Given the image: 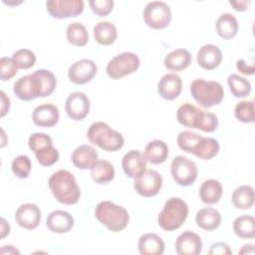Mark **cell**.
<instances>
[{"label": "cell", "instance_id": "cell-1", "mask_svg": "<svg viewBox=\"0 0 255 255\" xmlns=\"http://www.w3.org/2000/svg\"><path fill=\"white\" fill-rule=\"evenodd\" d=\"M56 85V77L51 71L39 69L30 75L19 78L14 83L13 92L20 100L28 102L50 96Z\"/></svg>", "mask_w": 255, "mask_h": 255}, {"label": "cell", "instance_id": "cell-2", "mask_svg": "<svg viewBox=\"0 0 255 255\" xmlns=\"http://www.w3.org/2000/svg\"><path fill=\"white\" fill-rule=\"evenodd\" d=\"M48 184L53 196L62 204H76L81 197V190L76 178L67 169H59L54 172L50 176Z\"/></svg>", "mask_w": 255, "mask_h": 255}, {"label": "cell", "instance_id": "cell-3", "mask_svg": "<svg viewBox=\"0 0 255 255\" xmlns=\"http://www.w3.org/2000/svg\"><path fill=\"white\" fill-rule=\"evenodd\" d=\"M96 218L109 230L119 232L124 230L129 221L128 210L112 201L105 200L97 204L95 208Z\"/></svg>", "mask_w": 255, "mask_h": 255}, {"label": "cell", "instance_id": "cell-4", "mask_svg": "<svg viewBox=\"0 0 255 255\" xmlns=\"http://www.w3.org/2000/svg\"><path fill=\"white\" fill-rule=\"evenodd\" d=\"M87 137L90 142L106 151H117L121 149L125 143L122 133L113 129L104 122L93 123L88 128Z\"/></svg>", "mask_w": 255, "mask_h": 255}, {"label": "cell", "instance_id": "cell-5", "mask_svg": "<svg viewBox=\"0 0 255 255\" xmlns=\"http://www.w3.org/2000/svg\"><path fill=\"white\" fill-rule=\"evenodd\" d=\"M188 216V206L179 197L168 198L157 217L158 225L165 231L178 229Z\"/></svg>", "mask_w": 255, "mask_h": 255}, {"label": "cell", "instance_id": "cell-6", "mask_svg": "<svg viewBox=\"0 0 255 255\" xmlns=\"http://www.w3.org/2000/svg\"><path fill=\"white\" fill-rule=\"evenodd\" d=\"M190 93L194 101L203 108L219 105L224 97V90L218 82L203 79L193 80L190 85Z\"/></svg>", "mask_w": 255, "mask_h": 255}, {"label": "cell", "instance_id": "cell-7", "mask_svg": "<svg viewBox=\"0 0 255 255\" xmlns=\"http://www.w3.org/2000/svg\"><path fill=\"white\" fill-rule=\"evenodd\" d=\"M140 65L139 58L131 52H123L109 61L107 74L112 79H121L135 72Z\"/></svg>", "mask_w": 255, "mask_h": 255}, {"label": "cell", "instance_id": "cell-8", "mask_svg": "<svg viewBox=\"0 0 255 255\" xmlns=\"http://www.w3.org/2000/svg\"><path fill=\"white\" fill-rule=\"evenodd\" d=\"M170 172L178 185L189 186L196 180L198 169L193 160L183 155H177L170 163Z\"/></svg>", "mask_w": 255, "mask_h": 255}, {"label": "cell", "instance_id": "cell-9", "mask_svg": "<svg viewBox=\"0 0 255 255\" xmlns=\"http://www.w3.org/2000/svg\"><path fill=\"white\" fill-rule=\"evenodd\" d=\"M143 20L152 29H163L171 21V9L163 1L148 2L143 9Z\"/></svg>", "mask_w": 255, "mask_h": 255}, {"label": "cell", "instance_id": "cell-10", "mask_svg": "<svg viewBox=\"0 0 255 255\" xmlns=\"http://www.w3.org/2000/svg\"><path fill=\"white\" fill-rule=\"evenodd\" d=\"M162 186V177L154 169H145L139 176L134 178L133 187L143 197L156 195Z\"/></svg>", "mask_w": 255, "mask_h": 255}, {"label": "cell", "instance_id": "cell-11", "mask_svg": "<svg viewBox=\"0 0 255 255\" xmlns=\"http://www.w3.org/2000/svg\"><path fill=\"white\" fill-rule=\"evenodd\" d=\"M48 13L56 19L77 17L84 11L83 0H48L46 2Z\"/></svg>", "mask_w": 255, "mask_h": 255}, {"label": "cell", "instance_id": "cell-12", "mask_svg": "<svg viewBox=\"0 0 255 255\" xmlns=\"http://www.w3.org/2000/svg\"><path fill=\"white\" fill-rule=\"evenodd\" d=\"M97 71L98 67L93 60L82 59L70 66L68 70V78L74 84L84 85L96 76Z\"/></svg>", "mask_w": 255, "mask_h": 255}, {"label": "cell", "instance_id": "cell-13", "mask_svg": "<svg viewBox=\"0 0 255 255\" xmlns=\"http://www.w3.org/2000/svg\"><path fill=\"white\" fill-rule=\"evenodd\" d=\"M90 100L82 92L70 94L65 103V110L68 117L74 121L84 120L90 112Z\"/></svg>", "mask_w": 255, "mask_h": 255}, {"label": "cell", "instance_id": "cell-14", "mask_svg": "<svg viewBox=\"0 0 255 255\" xmlns=\"http://www.w3.org/2000/svg\"><path fill=\"white\" fill-rule=\"evenodd\" d=\"M42 212L34 203L21 204L15 212V220L17 224L25 229L32 230L38 227L41 221Z\"/></svg>", "mask_w": 255, "mask_h": 255}, {"label": "cell", "instance_id": "cell-15", "mask_svg": "<svg viewBox=\"0 0 255 255\" xmlns=\"http://www.w3.org/2000/svg\"><path fill=\"white\" fill-rule=\"evenodd\" d=\"M146 164L147 160L145 155L138 149H130L122 159L124 172L133 179L139 176L146 169Z\"/></svg>", "mask_w": 255, "mask_h": 255}, {"label": "cell", "instance_id": "cell-16", "mask_svg": "<svg viewBox=\"0 0 255 255\" xmlns=\"http://www.w3.org/2000/svg\"><path fill=\"white\" fill-rule=\"evenodd\" d=\"M174 246L178 255H197L202 250V241L195 232L185 231L177 236Z\"/></svg>", "mask_w": 255, "mask_h": 255}, {"label": "cell", "instance_id": "cell-17", "mask_svg": "<svg viewBox=\"0 0 255 255\" xmlns=\"http://www.w3.org/2000/svg\"><path fill=\"white\" fill-rule=\"evenodd\" d=\"M60 118L58 108L53 104H42L36 107L32 113L33 123L42 128L54 127Z\"/></svg>", "mask_w": 255, "mask_h": 255}, {"label": "cell", "instance_id": "cell-18", "mask_svg": "<svg viewBox=\"0 0 255 255\" xmlns=\"http://www.w3.org/2000/svg\"><path fill=\"white\" fill-rule=\"evenodd\" d=\"M182 90L181 78L173 73L165 74L161 77L157 84V92L159 96L167 101L176 99Z\"/></svg>", "mask_w": 255, "mask_h": 255}, {"label": "cell", "instance_id": "cell-19", "mask_svg": "<svg viewBox=\"0 0 255 255\" xmlns=\"http://www.w3.org/2000/svg\"><path fill=\"white\" fill-rule=\"evenodd\" d=\"M196 60L202 69L213 70L221 64L222 52L216 45L205 44L199 48Z\"/></svg>", "mask_w": 255, "mask_h": 255}, {"label": "cell", "instance_id": "cell-20", "mask_svg": "<svg viewBox=\"0 0 255 255\" xmlns=\"http://www.w3.org/2000/svg\"><path fill=\"white\" fill-rule=\"evenodd\" d=\"M74 223V217L64 210L52 211L46 220L48 229L54 233H67L73 228Z\"/></svg>", "mask_w": 255, "mask_h": 255}, {"label": "cell", "instance_id": "cell-21", "mask_svg": "<svg viewBox=\"0 0 255 255\" xmlns=\"http://www.w3.org/2000/svg\"><path fill=\"white\" fill-rule=\"evenodd\" d=\"M71 160L73 164L80 169H91L98 160V152L93 146L82 144L73 150Z\"/></svg>", "mask_w": 255, "mask_h": 255}, {"label": "cell", "instance_id": "cell-22", "mask_svg": "<svg viewBox=\"0 0 255 255\" xmlns=\"http://www.w3.org/2000/svg\"><path fill=\"white\" fill-rule=\"evenodd\" d=\"M137 247L141 255H162L164 253V242L155 233L141 235L138 239Z\"/></svg>", "mask_w": 255, "mask_h": 255}, {"label": "cell", "instance_id": "cell-23", "mask_svg": "<svg viewBox=\"0 0 255 255\" xmlns=\"http://www.w3.org/2000/svg\"><path fill=\"white\" fill-rule=\"evenodd\" d=\"M192 61L191 54L185 49H176L168 53L163 60L164 67L170 71H182L186 69Z\"/></svg>", "mask_w": 255, "mask_h": 255}, {"label": "cell", "instance_id": "cell-24", "mask_svg": "<svg viewBox=\"0 0 255 255\" xmlns=\"http://www.w3.org/2000/svg\"><path fill=\"white\" fill-rule=\"evenodd\" d=\"M223 188L222 184L217 179H206L204 180L199 188V197L203 203L215 204L222 196Z\"/></svg>", "mask_w": 255, "mask_h": 255}, {"label": "cell", "instance_id": "cell-25", "mask_svg": "<svg viewBox=\"0 0 255 255\" xmlns=\"http://www.w3.org/2000/svg\"><path fill=\"white\" fill-rule=\"evenodd\" d=\"M197 226L206 231H212L220 226L221 214L211 207H204L197 211L195 216Z\"/></svg>", "mask_w": 255, "mask_h": 255}, {"label": "cell", "instance_id": "cell-26", "mask_svg": "<svg viewBox=\"0 0 255 255\" xmlns=\"http://www.w3.org/2000/svg\"><path fill=\"white\" fill-rule=\"evenodd\" d=\"M215 26L217 34L225 40L235 37L239 28L236 17L231 13L220 14L216 20Z\"/></svg>", "mask_w": 255, "mask_h": 255}, {"label": "cell", "instance_id": "cell-27", "mask_svg": "<svg viewBox=\"0 0 255 255\" xmlns=\"http://www.w3.org/2000/svg\"><path fill=\"white\" fill-rule=\"evenodd\" d=\"M93 33L96 42L103 46L112 45L115 43L118 36V30L111 21H101L97 23Z\"/></svg>", "mask_w": 255, "mask_h": 255}, {"label": "cell", "instance_id": "cell-28", "mask_svg": "<svg viewBox=\"0 0 255 255\" xmlns=\"http://www.w3.org/2000/svg\"><path fill=\"white\" fill-rule=\"evenodd\" d=\"M91 176L99 184L109 183L115 177V167L106 159H98L91 167Z\"/></svg>", "mask_w": 255, "mask_h": 255}, {"label": "cell", "instance_id": "cell-29", "mask_svg": "<svg viewBox=\"0 0 255 255\" xmlns=\"http://www.w3.org/2000/svg\"><path fill=\"white\" fill-rule=\"evenodd\" d=\"M146 160L152 164H159L165 161L168 156L167 144L160 139L149 141L144 148Z\"/></svg>", "mask_w": 255, "mask_h": 255}, {"label": "cell", "instance_id": "cell-30", "mask_svg": "<svg viewBox=\"0 0 255 255\" xmlns=\"http://www.w3.org/2000/svg\"><path fill=\"white\" fill-rule=\"evenodd\" d=\"M231 201L238 209H249L254 204V189L250 185H240L232 193Z\"/></svg>", "mask_w": 255, "mask_h": 255}, {"label": "cell", "instance_id": "cell-31", "mask_svg": "<svg viewBox=\"0 0 255 255\" xmlns=\"http://www.w3.org/2000/svg\"><path fill=\"white\" fill-rule=\"evenodd\" d=\"M219 148L220 145L217 139L202 136L194 147L192 153L201 159H211L218 153Z\"/></svg>", "mask_w": 255, "mask_h": 255}, {"label": "cell", "instance_id": "cell-32", "mask_svg": "<svg viewBox=\"0 0 255 255\" xmlns=\"http://www.w3.org/2000/svg\"><path fill=\"white\" fill-rule=\"evenodd\" d=\"M66 36H67L68 42L77 47L86 46L89 41L88 30L80 22L70 23L67 26Z\"/></svg>", "mask_w": 255, "mask_h": 255}, {"label": "cell", "instance_id": "cell-33", "mask_svg": "<svg viewBox=\"0 0 255 255\" xmlns=\"http://www.w3.org/2000/svg\"><path fill=\"white\" fill-rule=\"evenodd\" d=\"M200 112L201 110L196 108L194 105L185 103L177 109V112H176L177 122L184 127L195 128V125Z\"/></svg>", "mask_w": 255, "mask_h": 255}, {"label": "cell", "instance_id": "cell-34", "mask_svg": "<svg viewBox=\"0 0 255 255\" xmlns=\"http://www.w3.org/2000/svg\"><path fill=\"white\" fill-rule=\"evenodd\" d=\"M234 233L244 239H251L255 236V219L251 215L238 216L233 221Z\"/></svg>", "mask_w": 255, "mask_h": 255}, {"label": "cell", "instance_id": "cell-35", "mask_svg": "<svg viewBox=\"0 0 255 255\" xmlns=\"http://www.w3.org/2000/svg\"><path fill=\"white\" fill-rule=\"evenodd\" d=\"M227 84L232 95L236 98H245L251 92V84L243 77L232 74L227 78Z\"/></svg>", "mask_w": 255, "mask_h": 255}, {"label": "cell", "instance_id": "cell-36", "mask_svg": "<svg viewBox=\"0 0 255 255\" xmlns=\"http://www.w3.org/2000/svg\"><path fill=\"white\" fill-rule=\"evenodd\" d=\"M201 137L202 135L192 130H182L178 133L176 142L181 150L187 153H192L194 147L196 146L197 142L200 140Z\"/></svg>", "mask_w": 255, "mask_h": 255}, {"label": "cell", "instance_id": "cell-37", "mask_svg": "<svg viewBox=\"0 0 255 255\" xmlns=\"http://www.w3.org/2000/svg\"><path fill=\"white\" fill-rule=\"evenodd\" d=\"M235 118L244 124L254 122V101H241L234 108Z\"/></svg>", "mask_w": 255, "mask_h": 255}, {"label": "cell", "instance_id": "cell-38", "mask_svg": "<svg viewBox=\"0 0 255 255\" xmlns=\"http://www.w3.org/2000/svg\"><path fill=\"white\" fill-rule=\"evenodd\" d=\"M37 158V161L42 166H51L59 160V151L53 144L44 146L34 152Z\"/></svg>", "mask_w": 255, "mask_h": 255}, {"label": "cell", "instance_id": "cell-39", "mask_svg": "<svg viewBox=\"0 0 255 255\" xmlns=\"http://www.w3.org/2000/svg\"><path fill=\"white\" fill-rule=\"evenodd\" d=\"M12 59L18 69H30L36 63V55L29 49H20L13 53Z\"/></svg>", "mask_w": 255, "mask_h": 255}, {"label": "cell", "instance_id": "cell-40", "mask_svg": "<svg viewBox=\"0 0 255 255\" xmlns=\"http://www.w3.org/2000/svg\"><path fill=\"white\" fill-rule=\"evenodd\" d=\"M217 127H218L217 116L211 112H206L201 110L195 125V128L205 132H212L217 128Z\"/></svg>", "mask_w": 255, "mask_h": 255}, {"label": "cell", "instance_id": "cell-41", "mask_svg": "<svg viewBox=\"0 0 255 255\" xmlns=\"http://www.w3.org/2000/svg\"><path fill=\"white\" fill-rule=\"evenodd\" d=\"M31 168V160L27 155L24 154L16 156L11 163V169L18 178H27L29 176Z\"/></svg>", "mask_w": 255, "mask_h": 255}, {"label": "cell", "instance_id": "cell-42", "mask_svg": "<svg viewBox=\"0 0 255 255\" xmlns=\"http://www.w3.org/2000/svg\"><path fill=\"white\" fill-rule=\"evenodd\" d=\"M50 144H53V140L50 135L44 132H34L29 136V139H28V145L30 149L34 152Z\"/></svg>", "mask_w": 255, "mask_h": 255}, {"label": "cell", "instance_id": "cell-43", "mask_svg": "<svg viewBox=\"0 0 255 255\" xmlns=\"http://www.w3.org/2000/svg\"><path fill=\"white\" fill-rule=\"evenodd\" d=\"M18 68L12 58L2 57L0 59V79L7 81L12 79L17 74Z\"/></svg>", "mask_w": 255, "mask_h": 255}, {"label": "cell", "instance_id": "cell-44", "mask_svg": "<svg viewBox=\"0 0 255 255\" xmlns=\"http://www.w3.org/2000/svg\"><path fill=\"white\" fill-rule=\"evenodd\" d=\"M114 1L113 0H91L89 1V5L92 11L99 15L100 17H105L109 15L114 9Z\"/></svg>", "mask_w": 255, "mask_h": 255}, {"label": "cell", "instance_id": "cell-45", "mask_svg": "<svg viewBox=\"0 0 255 255\" xmlns=\"http://www.w3.org/2000/svg\"><path fill=\"white\" fill-rule=\"evenodd\" d=\"M209 255H231L232 250L225 242H216L210 246Z\"/></svg>", "mask_w": 255, "mask_h": 255}, {"label": "cell", "instance_id": "cell-46", "mask_svg": "<svg viewBox=\"0 0 255 255\" xmlns=\"http://www.w3.org/2000/svg\"><path fill=\"white\" fill-rule=\"evenodd\" d=\"M236 69L244 75H253L255 67L253 61L251 63H248L246 62V60L240 59L236 62Z\"/></svg>", "mask_w": 255, "mask_h": 255}, {"label": "cell", "instance_id": "cell-47", "mask_svg": "<svg viewBox=\"0 0 255 255\" xmlns=\"http://www.w3.org/2000/svg\"><path fill=\"white\" fill-rule=\"evenodd\" d=\"M0 97H1V113H0V117L3 118L10 109V99L6 96V94L1 91L0 92Z\"/></svg>", "mask_w": 255, "mask_h": 255}, {"label": "cell", "instance_id": "cell-48", "mask_svg": "<svg viewBox=\"0 0 255 255\" xmlns=\"http://www.w3.org/2000/svg\"><path fill=\"white\" fill-rule=\"evenodd\" d=\"M251 1H246V0H242V1H229V4L233 7L234 10L236 11H240L243 12L245 10L248 9L249 5H250Z\"/></svg>", "mask_w": 255, "mask_h": 255}, {"label": "cell", "instance_id": "cell-49", "mask_svg": "<svg viewBox=\"0 0 255 255\" xmlns=\"http://www.w3.org/2000/svg\"><path fill=\"white\" fill-rule=\"evenodd\" d=\"M10 232V226L7 221L2 217L1 218V238H5Z\"/></svg>", "mask_w": 255, "mask_h": 255}, {"label": "cell", "instance_id": "cell-50", "mask_svg": "<svg viewBox=\"0 0 255 255\" xmlns=\"http://www.w3.org/2000/svg\"><path fill=\"white\" fill-rule=\"evenodd\" d=\"M1 254H20V251L17 250L14 246L12 245H5L1 248L0 250Z\"/></svg>", "mask_w": 255, "mask_h": 255}, {"label": "cell", "instance_id": "cell-51", "mask_svg": "<svg viewBox=\"0 0 255 255\" xmlns=\"http://www.w3.org/2000/svg\"><path fill=\"white\" fill-rule=\"evenodd\" d=\"M239 254H253L254 253V245L253 244H245L238 252Z\"/></svg>", "mask_w": 255, "mask_h": 255}]
</instances>
